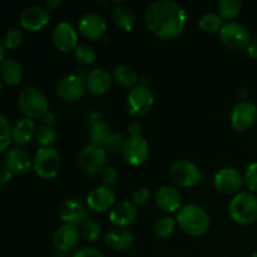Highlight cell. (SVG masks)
<instances>
[{
	"label": "cell",
	"instance_id": "cell-1",
	"mask_svg": "<svg viewBox=\"0 0 257 257\" xmlns=\"http://www.w3.org/2000/svg\"><path fill=\"white\" fill-rule=\"evenodd\" d=\"M145 22L148 29L161 39H173L185 29L187 22L186 10L178 3L158 0L147 7Z\"/></svg>",
	"mask_w": 257,
	"mask_h": 257
},
{
	"label": "cell",
	"instance_id": "cell-2",
	"mask_svg": "<svg viewBox=\"0 0 257 257\" xmlns=\"http://www.w3.org/2000/svg\"><path fill=\"white\" fill-rule=\"evenodd\" d=\"M176 222L181 230L190 236H202L210 230L211 218L201 206L191 203L180 208Z\"/></svg>",
	"mask_w": 257,
	"mask_h": 257
},
{
	"label": "cell",
	"instance_id": "cell-3",
	"mask_svg": "<svg viewBox=\"0 0 257 257\" xmlns=\"http://www.w3.org/2000/svg\"><path fill=\"white\" fill-rule=\"evenodd\" d=\"M228 213L237 225H252L257 221V197L251 192L238 193L231 200Z\"/></svg>",
	"mask_w": 257,
	"mask_h": 257
},
{
	"label": "cell",
	"instance_id": "cell-4",
	"mask_svg": "<svg viewBox=\"0 0 257 257\" xmlns=\"http://www.w3.org/2000/svg\"><path fill=\"white\" fill-rule=\"evenodd\" d=\"M18 105L28 118L43 117L48 112V99L44 93L35 87H27L18 97Z\"/></svg>",
	"mask_w": 257,
	"mask_h": 257
},
{
	"label": "cell",
	"instance_id": "cell-5",
	"mask_svg": "<svg viewBox=\"0 0 257 257\" xmlns=\"http://www.w3.org/2000/svg\"><path fill=\"white\" fill-rule=\"evenodd\" d=\"M35 173L44 180L54 178L62 167L60 153L54 147L39 148L33 158Z\"/></svg>",
	"mask_w": 257,
	"mask_h": 257
},
{
	"label": "cell",
	"instance_id": "cell-6",
	"mask_svg": "<svg viewBox=\"0 0 257 257\" xmlns=\"http://www.w3.org/2000/svg\"><path fill=\"white\" fill-rule=\"evenodd\" d=\"M221 42L226 48L233 52H241L247 49L251 42L250 33L242 24L236 22H230L220 30Z\"/></svg>",
	"mask_w": 257,
	"mask_h": 257
},
{
	"label": "cell",
	"instance_id": "cell-7",
	"mask_svg": "<svg viewBox=\"0 0 257 257\" xmlns=\"http://www.w3.org/2000/svg\"><path fill=\"white\" fill-rule=\"evenodd\" d=\"M80 168L89 176H97L104 170L107 162V153L103 147L95 145H88L80 151L78 157Z\"/></svg>",
	"mask_w": 257,
	"mask_h": 257
},
{
	"label": "cell",
	"instance_id": "cell-8",
	"mask_svg": "<svg viewBox=\"0 0 257 257\" xmlns=\"http://www.w3.org/2000/svg\"><path fill=\"white\" fill-rule=\"evenodd\" d=\"M153 102H155V98H153L152 92L146 85H137L128 93V112L132 117L142 118L152 109Z\"/></svg>",
	"mask_w": 257,
	"mask_h": 257
},
{
	"label": "cell",
	"instance_id": "cell-9",
	"mask_svg": "<svg viewBox=\"0 0 257 257\" xmlns=\"http://www.w3.org/2000/svg\"><path fill=\"white\" fill-rule=\"evenodd\" d=\"M122 155L128 165L137 167V166L143 165L148 160L150 145L142 136H130L125 140Z\"/></svg>",
	"mask_w": 257,
	"mask_h": 257
},
{
	"label": "cell",
	"instance_id": "cell-10",
	"mask_svg": "<svg viewBox=\"0 0 257 257\" xmlns=\"http://www.w3.org/2000/svg\"><path fill=\"white\" fill-rule=\"evenodd\" d=\"M171 177L177 185L182 187H193L201 181V171L197 166L187 160L176 161L171 166Z\"/></svg>",
	"mask_w": 257,
	"mask_h": 257
},
{
	"label": "cell",
	"instance_id": "cell-11",
	"mask_svg": "<svg viewBox=\"0 0 257 257\" xmlns=\"http://www.w3.org/2000/svg\"><path fill=\"white\" fill-rule=\"evenodd\" d=\"M215 187L225 195H238L243 185V177L236 168H221L213 178Z\"/></svg>",
	"mask_w": 257,
	"mask_h": 257
},
{
	"label": "cell",
	"instance_id": "cell-12",
	"mask_svg": "<svg viewBox=\"0 0 257 257\" xmlns=\"http://www.w3.org/2000/svg\"><path fill=\"white\" fill-rule=\"evenodd\" d=\"M257 120V107L248 100H241L231 113V125L236 131H247Z\"/></svg>",
	"mask_w": 257,
	"mask_h": 257
},
{
	"label": "cell",
	"instance_id": "cell-13",
	"mask_svg": "<svg viewBox=\"0 0 257 257\" xmlns=\"http://www.w3.org/2000/svg\"><path fill=\"white\" fill-rule=\"evenodd\" d=\"M87 90V83L80 75H67L57 84V94L67 102L80 99Z\"/></svg>",
	"mask_w": 257,
	"mask_h": 257
},
{
	"label": "cell",
	"instance_id": "cell-14",
	"mask_svg": "<svg viewBox=\"0 0 257 257\" xmlns=\"http://www.w3.org/2000/svg\"><path fill=\"white\" fill-rule=\"evenodd\" d=\"M52 40L54 47L59 52L68 53L75 50L78 47V34L74 28L67 22H62L55 25L52 33Z\"/></svg>",
	"mask_w": 257,
	"mask_h": 257
},
{
	"label": "cell",
	"instance_id": "cell-15",
	"mask_svg": "<svg viewBox=\"0 0 257 257\" xmlns=\"http://www.w3.org/2000/svg\"><path fill=\"white\" fill-rule=\"evenodd\" d=\"M115 195L110 187L107 186H98L93 188L87 196V206L92 211L103 213L114 207Z\"/></svg>",
	"mask_w": 257,
	"mask_h": 257
},
{
	"label": "cell",
	"instance_id": "cell-16",
	"mask_svg": "<svg viewBox=\"0 0 257 257\" xmlns=\"http://www.w3.org/2000/svg\"><path fill=\"white\" fill-rule=\"evenodd\" d=\"M78 28L83 37L87 39L95 40L102 38L107 32V23L97 13H87L82 15L78 22Z\"/></svg>",
	"mask_w": 257,
	"mask_h": 257
},
{
	"label": "cell",
	"instance_id": "cell-17",
	"mask_svg": "<svg viewBox=\"0 0 257 257\" xmlns=\"http://www.w3.org/2000/svg\"><path fill=\"white\" fill-rule=\"evenodd\" d=\"M49 20V12L45 8L37 7V5L28 7L27 9L23 10L22 15H20L22 27L29 32H39L43 28L47 27Z\"/></svg>",
	"mask_w": 257,
	"mask_h": 257
},
{
	"label": "cell",
	"instance_id": "cell-18",
	"mask_svg": "<svg viewBox=\"0 0 257 257\" xmlns=\"http://www.w3.org/2000/svg\"><path fill=\"white\" fill-rule=\"evenodd\" d=\"M59 217L64 223L77 226L88 218V207L79 200L68 198L60 206Z\"/></svg>",
	"mask_w": 257,
	"mask_h": 257
},
{
	"label": "cell",
	"instance_id": "cell-19",
	"mask_svg": "<svg viewBox=\"0 0 257 257\" xmlns=\"http://www.w3.org/2000/svg\"><path fill=\"white\" fill-rule=\"evenodd\" d=\"M80 231L75 225L63 223L60 227L57 228L53 236V245L60 252H68L77 246L79 241Z\"/></svg>",
	"mask_w": 257,
	"mask_h": 257
},
{
	"label": "cell",
	"instance_id": "cell-20",
	"mask_svg": "<svg viewBox=\"0 0 257 257\" xmlns=\"http://www.w3.org/2000/svg\"><path fill=\"white\" fill-rule=\"evenodd\" d=\"M136 218H137V208L132 202H128V201H122L114 205L109 213L110 222L120 228H125L127 226L132 225Z\"/></svg>",
	"mask_w": 257,
	"mask_h": 257
},
{
	"label": "cell",
	"instance_id": "cell-21",
	"mask_svg": "<svg viewBox=\"0 0 257 257\" xmlns=\"http://www.w3.org/2000/svg\"><path fill=\"white\" fill-rule=\"evenodd\" d=\"M156 205L165 212H176L180 211L182 197L176 188L171 186H162L157 190L155 196Z\"/></svg>",
	"mask_w": 257,
	"mask_h": 257
},
{
	"label": "cell",
	"instance_id": "cell-22",
	"mask_svg": "<svg viewBox=\"0 0 257 257\" xmlns=\"http://www.w3.org/2000/svg\"><path fill=\"white\" fill-rule=\"evenodd\" d=\"M4 163L13 175H24L32 167V160L27 151L22 148H13L5 155Z\"/></svg>",
	"mask_w": 257,
	"mask_h": 257
},
{
	"label": "cell",
	"instance_id": "cell-23",
	"mask_svg": "<svg viewBox=\"0 0 257 257\" xmlns=\"http://www.w3.org/2000/svg\"><path fill=\"white\" fill-rule=\"evenodd\" d=\"M85 83L87 89L92 94L102 95L112 87V75L105 69H94L88 74Z\"/></svg>",
	"mask_w": 257,
	"mask_h": 257
},
{
	"label": "cell",
	"instance_id": "cell-24",
	"mask_svg": "<svg viewBox=\"0 0 257 257\" xmlns=\"http://www.w3.org/2000/svg\"><path fill=\"white\" fill-rule=\"evenodd\" d=\"M105 245L114 251H125L132 247L133 235L125 228L115 227L107 231L104 236Z\"/></svg>",
	"mask_w": 257,
	"mask_h": 257
},
{
	"label": "cell",
	"instance_id": "cell-25",
	"mask_svg": "<svg viewBox=\"0 0 257 257\" xmlns=\"http://www.w3.org/2000/svg\"><path fill=\"white\" fill-rule=\"evenodd\" d=\"M35 125L28 117L18 118L12 125V138L18 146H25L35 137Z\"/></svg>",
	"mask_w": 257,
	"mask_h": 257
},
{
	"label": "cell",
	"instance_id": "cell-26",
	"mask_svg": "<svg viewBox=\"0 0 257 257\" xmlns=\"http://www.w3.org/2000/svg\"><path fill=\"white\" fill-rule=\"evenodd\" d=\"M112 19L114 24L124 32H132L136 25L135 12L124 4H117L113 7Z\"/></svg>",
	"mask_w": 257,
	"mask_h": 257
},
{
	"label": "cell",
	"instance_id": "cell-27",
	"mask_svg": "<svg viewBox=\"0 0 257 257\" xmlns=\"http://www.w3.org/2000/svg\"><path fill=\"white\" fill-rule=\"evenodd\" d=\"M0 75L4 84L17 85L23 79V68L18 60L9 58L2 62L0 65Z\"/></svg>",
	"mask_w": 257,
	"mask_h": 257
},
{
	"label": "cell",
	"instance_id": "cell-28",
	"mask_svg": "<svg viewBox=\"0 0 257 257\" xmlns=\"http://www.w3.org/2000/svg\"><path fill=\"white\" fill-rule=\"evenodd\" d=\"M113 78L118 84L123 85V87L131 88L137 84L138 75L133 68L128 67V65H118L113 70Z\"/></svg>",
	"mask_w": 257,
	"mask_h": 257
},
{
	"label": "cell",
	"instance_id": "cell-29",
	"mask_svg": "<svg viewBox=\"0 0 257 257\" xmlns=\"http://www.w3.org/2000/svg\"><path fill=\"white\" fill-rule=\"evenodd\" d=\"M112 135L113 133L110 131V127L105 122L93 124L89 131V137L92 145L99 146V147H103V146L107 145V142L112 137Z\"/></svg>",
	"mask_w": 257,
	"mask_h": 257
},
{
	"label": "cell",
	"instance_id": "cell-30",
	"mask_svg": "<svg viewBox=\"0 0 257 257\" xmlns=\"http://www.w3.org/2000/svg\"><path fill=\"white\" fill-rule=\"evenodd\" d=\"M198 27L206 33H216L222 29V18L215 13H206L198 20Z\"/></svg>",
	"mask_w": 257,
	"mask_h": 257
},
{
	"label": "cell",
	"instance_id": "cell-31",
	"mask_svg": "<svg viewBox=\"0 0 257 257\" xmlns=\"http://www.w3.org/2000/svg\"><path fill=\"white\" fill-rule=\"evenodd\" d=\"M102 227L99 223L92 218H87L83 223H80V235L88 242H95L100 237Z\"/></svg>",
	"mask_w": 257,
	"mask_h": 257
},
{
	"label": "cell",
	"instance_id": "cell-32",
	"mask_svg": "<svg viewBox=\"0 0 257 257\" xmlns=\"http://www.w3.org/2000/svg\"><path fill=\"white\" fill-rule=\"evenodd\" d=\"M241 5L240 0H220L217 4L220 17L226 20L235 19L240 13Z\"/></svg>",
	"mask_w": 257,
	"mask_h": 257
},
{
	"label": "cell",
	"instance_id": "cell-33",
	"mask_svg": "<svg viewBox=\"0 0 257 257\" xmlns=\"http://www.w3.org/2000/svg\"><path fill=\"white\" fill-rule=\"evenodd\" d=\"M176 227V222L173 218L171 217H162L160 220L156 221L153 225V233L160 240H165L168 238L173 233Z\"/></svg>",
	"mask_w": 257,
	"mask_h": 257
},
{
	"label": "cell",
	"instance_id": "cell-34",
	"mask_svg": "<svg viewBox=\"0 0 257 257\" xmlns=\"http://www.w3.org/2000/svg\"><path fill=\"white\" fill-rule=\"evenodd\" d=\"M75 58L84 65H92L97 60V53L94 48L88 44H79L74 50Z\"/></svg>",
	"mask_w": 257,
	"mask_h": 257
},
{
	"label": "cell",
	"instance_id": "cell-35",
	"mask_svg": "<svg viewBox=\"0 0 257 257\" xmlns=\"http://www.w3.org/2000/svg\"><path fill=\"white\" fill-rule=\"evenodd\" d=\"M34 138L38 145L42 146V148L52 147L53 143L57 141V135H55V132L50 127L42 125V127H39L37 130Z\"/></svg>",
	"mask_w": 257,
	"mask_h": 257
},
{
	"label": "cell",
	"instance_id": "cell-36",
	"mask_svg": "<svg viewBox=\"0 0 257 257\" xmlns=\"http://www.w3.org/2000/svg\"><path fill=\"white\" fill-rule=\"evenodd\" d=\"M23 38H24V35L19 28H10L5 33L3 44L7 49H15L23 43Z\"/></svg>",
	"mask_w": 257,
	"mask_h": 257
},
{
	"label": "cell",
	"instance_id": "cell-37",
	"mask_svg": "<svg viewBox=\"0 0 257 257\" xmlns=\"http://www.w3.org/2000/svg\"><path fill=\"white\" fill-rule=\"evenodd\" d=\"M0 123H2V136H0V151L4 152L7 148L9 147L10 142L13 141L12 138V127H10L9 122H8L7 117L2 115L0 117Z\"/></svg>",
	"mask_w": 257,
	"mask_h": 257
},
{
	"label": "cell",
	"instance_id": "cell-38",
	"mask_svg": "<svg viewBox=\"0 0 257 257\" xmlns=\"http://www.w3.org/2000/svg\"><path fill=\"white\" fill-rule=\"evenodd\" d=\"M127 138L122 135V133H113L112 137L109 138V141L105 145V148L107 151H109L110 153H122L123 147H124V143Z\"/></svg>",
	"mask_w": 257,
	"mask_h": 257
},
{
	"label": "cell",
	"instance_id": "cell-39",
	"mask_svg": "<svg viewBox=\"0 0 257 257\" xmlns=\"http://www.w3.org/2000/svg\"><path fill=\"white\" fill-rule=\"evenodd\" d=\"M246 186L251 192H257V162L251 163L247 166L243 176Z\"/></svg>",
	"mask_w": 257,
	"mask_h": 257
},
{
	"label": "cell",
	"instance_id": "cell-40",
	"mask_svg": "<svg viewBox=\"0 0 257 257\" xmlns=\"http://www.w3.org/2000/svg\"><path fill=\"white\" fill-rule=\"evenodd\" d=\"M100 177H102L103 186H107V187H110V186L115 185L118 181V171L115 167H112V166H108L100 173Z\"/></svg>",
	"mask_w": 257,
	"mask_h": 257
},
{
	"label": "cell",
	"instance_id": "cell-41",
	"mask_svg": "<svg viewBox=\"0 0 257 257\" xmlns=\"http://www.w3.org/2000/svg\"><path fill=\"white\" fill-rule=\"evenodd\" d=\"M151 198V193L147 188L140 187L136 188L135 192L132 195V203L135 206H138V207H142V206H146L148 203Z\"/></svg>",
	"mask_w": 257,
	"mask_h": 257
},
{
	"label": "cell",
	"instance_id": "cell-42",
	"mask_svg": "<svg viewBox=\"0 0 257 257\" xmlns=\"http://www.w3.org/2000/svg\"><path fill=\"white\" fill-rule=\"evenodd\" d=\"M73 257H104V255L94 247H84L77 251Z\"/></svg>",
	"mask_w": 257,
	"mask_h": 257
},
{
	"label": "cell",
	"instance_id": "cell-43",
	"mask_svg": "<svg viewBox=\"0 0 257 257\" xmlns=\"http://www.w3.org/2000/svg\"><path fill=\"white\" fill-rule=\"evenodd\" d=\"M0 172H2V175H0V183L4 186L5 183L9 182L13 177V172L7 167V165L4 163V161L0 163Z\"/></svg>",
	"mask_w": 257,
	"mask_h": 257
},
{
	"label": "cell",
	"instance_id": "cell-44",
	"mask_svg": "<svg viewBox=\"0 0 257 257\" xmlns=\"http://www.w3.org/2000/svg\"><path fill=\"white\" fill-rule=\"evenodd\" d=\"M246 52H247L248 57L253 58V59H257V38L251 39V42H250V44H248Z\"/></svg>",
	"mask_w": 257,
	"mask_h": 257
},
{
	"label": "cell",
	"instance_id": "cell-45",
	"mask_svg": "<svg viewBox=\"0 0 257 257\" xmlns=\"http://www.w3.org/2000/svg\"><path fill=\"white\" fill-rule=\"evenodd\" d=\"M128 132H130V136H141V132H142V125L138 122H132L130 125H128Z\"/></svg>",
	"mask_w": 257,
	"mask_h": 257
},
{
	"label": "cell",
	"instance_id": "cell-46",
	"mask_svg": "<svg viewBox=\"0 0 257 257\" xmlns=\"http://www.w3.org/2000/svg\"><path fill=\"white\" fill-rule=\"evenodd\" d=\"M42 118L43 122H44L45 125H48V127H50V125H53L55 123V114L53 112H50V110H48Z\"/></svg>",
	"mask_w": 257,
	"mask_h": 257
},
{
	"label": "cell",
	"instance_id": "cell-47",
	"mask_svg": "<svg viewBox=\"0 0 257 257\" xmlns=\"http://www.w3.org/2000/svg\"><path fill=\"white\" fill-rule=\"evenodd\" d=\"M89 119H90V122H92V125L97 124V123L103 122V114L100 112H97V110H95V112L90 113Z\"/></svg>",
	"mask_w": 257,
	"mask_h": 257
},
{
	"label": "cell",
	"instance_id": "cell-48",
	"mask_svg": "<svg viewBox=\"0 0 257 257\" xmlns=\"http://www.w3.org/2000/svg\"><path fill=\"white\" fill-rule=\"evenodd\" d=\"M60 5L59 0H48L45 2V9L49 12V10H55Z\"/></svg>",
	"mask_w": 257,
	"mask_h": 257
},
{
	"label": "cell",
	"instance_id": "cell-49",
	"mask_svg": "<svg viewBox=\"0 0 257 257\" xmlns=\"http://www.w3.org/2000/svg\"><path fill=\"white\" fill-rule=\"evenodd\" d=\"M251 257H257V251H256V252H253L252 256H251Z\"/></svg>",
	"mask_w": 257,
	"mask_h": 257
}]
</instances>
